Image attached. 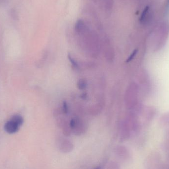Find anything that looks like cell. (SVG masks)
I'll return each instance as SVG.
<instances>
[{
  "label": "cell",
  "mask_w": 169,
  "mask_h": 169,
  "mask_svg": "<svg viewBox=\"0 0 169 169\" xmlns=\"http://www.w3.org/2000/svg\"><path fill=\"white\" fill-rule=\"evenodd\" d=\"M23 123L22 117L18 115H16L12 117V118L6 123L4 126V129L7 133L10 134L15 133L18 131Z\"/></svg>",
  "instance_id": "6da1fadb"
},
{
  "label": "cell",
  "mask_w": 169,
  "mask_h": 169,
  "mask_svg": "<svg viewBox=\"0 0 169 169\" xmlns=\"http://www.w3.org/2000/svg\"><path fill=\"white\" fill-rule=\"evenodd\" d=\"M88 85L87 81L84 79H81L79 80L77 83V86L79 90H83L86 89Z\"/></svg>",
  "instance_id": "7a4b0ae2"
},
{
  "label": "cell",
  "mask_w": 169,
  "mask_h": 169,
  "mask_svg": "<svg viewBox=\"0 0 169 169\" xmlns=\"http://www.w3.org/2000/svg\"><path fill=\"white\" fill-rule=\"evenodd\" d=\"M68 59L69 60L70 62L71 63L72 65L73 66V67L76 68V69L79 68V65L77 63V61L75 60V59L73 57H72L70 54L68 55Z\"/></svg>",
  "instance_id": "3957f363"
},
{
  "label": "cell",
  "mask_w": 169,
  "mask_h": 169,
  "mask_svg": "<svg viewBox=\"0 0 169 169\" xmlns=\"http://www.w3.org/2000/svg\"><path fill=\"white\" fill-rule=\"evenodd\" d=\"M62 111L63 112L64 114H67L69 112V107L68 105L67 102L64 101L63 102V105H62Z\"/></svg>",
  "instance_id": "277c9868"
},
{
  "label": "cell",
  "mask_w": 169,
  "mask_h": 169,
  "mask_svg": "<svg viewBox=\"0 0 169 169\" xmlns=\"http://www.w3.org/2000/svg\"><path fill=\"white\" fill-rule=\"evenodd\" d=\"M137 50H135V51H133V52L131 53V55H130V56L129 57V58L127 59V62H130V61H131V60L133 59V58L135 57L136 54L137 53Z\"/></svg>",
  "instance_id": "5b68a950"
},
{
  "label": "cell",
  "mask_w": 169,
  "mask_h": 169,
  "mask_svg": "<svg viewBox=\"0 0 169 169\" xmlns=\"http://www.w3.org/2000/svg\"></svg>",
  "instance_id": "8992f818"
}]
</instances>
